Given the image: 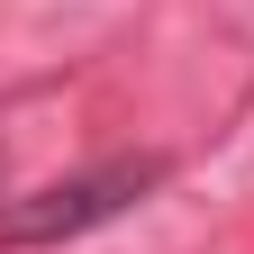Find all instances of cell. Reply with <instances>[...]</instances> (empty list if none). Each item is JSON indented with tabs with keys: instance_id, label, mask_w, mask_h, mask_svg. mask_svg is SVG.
I'll use <instances>...</instances> for the list:
<instances>
[{
	"instance_id": "1",
	"label": "cell",
	"mask_w": 254,
	"mask_h": 254,
	"mask_svg": "<svg viewBox=\"0 0 254 254\" xmlns=\"http://www.w3.org/2000/svg\"><path fill=\"white\" fill-rule=\"evenodd\" d=\"M154 182H164V154H109V164H91L73 182H46V190H27V200H9V209H0V245L91 236V227H109L118 209H136Z\"/></svg>"
}]
</instances>
